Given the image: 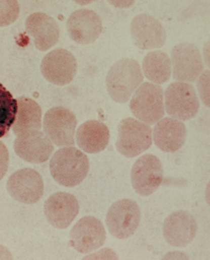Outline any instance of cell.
Masks as SVG:
<instances>
[{
    "mask_svg": "<svg viewBox=\"0 0 210 260\" xmlns=\"http://www.w3.org/2000/svg\"><path fill=\"white\" fill-rule=\"evenodd\" d=\"M79 209L77 199L72 194L64 192L51 196L44 206L47 220L59 229L68 228L78 214Z\"/></svg>",
    "mask_w": 210,
    "mask_h": 260,
    "instance_id": "16",
    "label": "cell"
},
{
    "mask_svg": "<svg viewBox=\"0 0 210 260\" xmlns=\"http://www.w3.org/2000/svg\"><path fill=\"white\" fill-rule=\"evenodd\" d=\"M209 43L206 44L203 50V56L205 64L209 67Z\"/></svg>",
    "mask_w": 210,
    "mask_h": 260,
    "instance_id": "27",
    "label": "cell"
},
{
    "mask_svg": "<svg viewBox=\"0 0 210 260\" xmlns=\"http://www.w3.org/2000/svg\"><path fill=\"white\" fill-rule=\"evenodd\" d=\"M110 139V130L107 125L96 120H88L81 124L76 135L79 148L89 154L103 151L108 146Z\"/></svg>",
    "mask_w": 210,
    "mask_h": 260,
    "instance_id": "20",
    "label": "cell"
},
{
    "mask_svg": "<svg viewBox=\"0 0 210 260\" xmlns=\"http://www.w3.org/2000/svg\"><path fill=\"white\" fill-rule=\"evenodd\" d=\"M107 233L102 222L95 217L81 218L72 229L70 243L76 251L87 253L101 247L106 241Z\"/></svg>",
    "mask_w": 210,
    "mask_h": 260,
    "instance_id": "13",
    "label": "cell"
},
{
    "mask_svg": "<svg viewBox=\"0 0 210 260\" xmlns=\"http://www.w3.org/2000/svg\"><path fill=\"white\" fill-rule=\"evenodd\" d=\"M144 80L140 63L135 59L122 58L110 69L106 85L111 98L118 103L128 102Z\"/></svg>",
    "mask_w": 210,
    "mask_h": 260,
    "instance_id": "1",
    "label": "cell"
},
{
    "mask_svg": "<svg viewBox=\"0 0 210 260\" xmlns=\"http://www.w3.org/2000/svg\"><path fill=\"white\" fill-rule=\"evenodd\" d=\"M74 56L68 50L59 48L48 53L43 58L40 69L45 78L59 86L70 83L77 72Z\"/></svg>",
    "mask_w": 210,
    "mask_h": 260,
    "instance_id": "10",
    "label": "cell"
},
{
    "mask_svg": "<svg viewBox=\"0 0 210 260\" xmlns=\"http://www.w3.org/2000/svg\"><path fill=\"white\" fill-rule=\"evenodd\" d=\"M145 76L153 83L159 85L167 82L172 73L171 58L162 51L148 53L142 62Z\"/></svg>",
    "mask_w": 210,
    "mask_h": 260,
    "instance_id": "22",
    "label": "cell"
},
{
    "mask_svg": "<svg viewBox=\"0 0 210 260\" xmlns=\"http://www.w3.org/2000/svg\"><path fill=\"white\" fill-rule=\"evenodd\" d=\"M17 109V99L0 83V138L9 133L15 120Z\"/></svg>",
    "mask_w": 210,
    "mask_h": 260,
    "instance_id": "23",
    "label": "cell"
},
{
    "mask_svg": "<svg viewBox=\"0 0 210 260\" xmlns=\"http://www.w3.org/2000/svg\"><path fill=\"white\" fill-rule=\"evenodd\" d=\"M173 78L179 82H193L204 70V63L198 48L185 42L176 45L171 53Z\"/></svg>",
    "mask_w": 210,
    "mask_h": 260,
    "instance_id": "8",
    "label": "cell"
},
{
    "mask_svg": "<svg viewBox=\"0 0 210 260\" xmlns=\"http://www.w3.org/2000/svg\"><path fill=\"white\" fill-rule=\"evenodd\" d=\"M164 98L167 113L181 121L193 118L200 108L195 89L190 83L176 81L171 83L165 91Z\"/></svg>",
    "mask_w": 210,
    "mask_h": 260,
    "instance_id": "5",
    "label": "cell"
},
{
    "mask_svg": "<svg viewBox=\"0 0 210 260\" xmlns=\"http://www.w3.org/2000/svg\"><path fill=\"white\" fill-rule=\"evenodd\" d=\"M14 143L17 155L24 161L40 164L47 161L54 150L52 142L45 133L32 131L17 136Z\"/></svg>",
    "mask_w": 210,
    "mask_h": 260,
    "instance_id": "14",
    "label": "cell"
},
{
    "mask_svg": "<svg viewBox=\"0 0 210 260\" xmlns=\"http://www.w3.org/2000/svg\"><path fill=\"white\" fill-rule=\"evenodd\" d=\"M131 35L135 46L143 50L160 48L165 44L167 38L162 23L147 14H139L134 18Z\"/></svg>",
    "mask_w": 210,
    "mask_h": 260,
    "instance_id": "11",
    "label": "cell"
},
{
    "mask_svg": "<svg viewBox=\"0 0 210 260\" xmlns=\"http://www.w3.org/2000/svg\"><path fill=\"white\" fill-rule=\"evenodd\" d=\"M77 119L68 109L57 106L49 110L44 118L45 134L59 147L74 145Z\"/></svg>",
    "mask_w": 210,
    "mask_h": 260,
    "instance_id": "6",
    "label": "cell"
},
{
    "mask_svg": "<svg viewBox=\"0 0 210 260\" xmlns=\"http://www.w3.org/2000/svg\"><path fill=\"white\" fill-rule=\"evenodd\" d=\"M163 177L161 162L153 154H146L140 157L132 170L133 188L138 194L143 197L153 193L161 185Z\"/></svg>",
    "mask_w": 210,
    "mask_h": 260,
    "instance_id": "9",
    "label": "cell"
},
{
    "mask_svg": "<svg viewBox=\"0 0 210 260\" xmlns=\"http://www.w3.org/2000/svg\"><path fill=\"white\" fill-rule=\"evenodd\" d=\"M9 150L5 144L0 141V181L7 174L9 166Z\"/></svg>",
    "mask_w": 210,
    "mask_h": 260,
    "instance_id": "26",
    "label": "cell"
},
{
    "mask_svg": "<svg viewBox=\"0 0 210 260\" xmlns=\"http://www.w3.org/2000/svg\"><path fill=\"white\" fill-rule=\"evenodd\" d=\"M197 230L196 221L189 212H174L164 220L163 234L171 245L182 247L189 244L195 237Z\"/></svg>",
    "mask_w": 210,
    "mask_h": 260,
    "instance_id": "17",
    "label": "cell"
},
{
    "mask_svg": "<svg viewBox=\"0 0 210 260\" xmlns=\"http://www.w3.org/2000/svg\"><path fill=\"white\" fill-rule=\"evenodd\" d=\"M102 22L98 14L88 9L73 12L67 22V30L75 42L88 45L94 43L102 31Z\"/></svg>",
    "mask_w": 210,
    "mask_h": 260,
    "instance_id": "15",
    "label": "cell"
},
{
    "mask_svg": "<svg viewBox=\"0 0 210 260\" xmlns=\"http://www.w3.org/2000/svg\"><path fill=\"white\" fill-rule=\"evenodd\" d=\"M152 130L139 120L128 117L123 119L118 127L117 151L127 158L136 157L150 148Z\"/></svg>",
    "mask_w": 210,
    "mask_h": 260,
    "instance_id": "3",
    "label": "cell"
},
{
    "mask_svg": "<svg viewBox=\"0 0 210 260\" xmlns=\"http://www.w3.org/2000/svg\"><path fill=\"white\" fill-rule=\"evenodd\" d=\"M139 205L134 201L123 199L117 201L110 208L106 216V223L110 233L119 239L133 235L141 221Z\"/></svg>",
    "mask_w": 210,
    "mask_h": 260,
    "instance_id": "7",
    "label": "cell"
},
{
    "mask_svg": "<svg viewBox=\"0 0 210 260\" xmlns=\"http://www.w3.org/2000/svg\"><path fill=\"white\" fill-rule=\"evenodd\" d=\"M20 12L19 3L16 0L0 1V27L7 26L15 22Z\"/></svg>",
    "mask_w": 210,
    "mask_h": 260,
    "instance_id": "24",
    "label": "cell"
},
{
    "mask_svg": "<svg viewBox=\"0 0 210 260\" xmlns=\"http://www.w3.org/2000/svg\"><path fill=\"white\" fill-rule=\"evenodd\" d=\"M90 169L86 155L74 147H65L57 151L50 163L51 175L60 185L74 187L87 177Z\"/></svg>",
    "mask_w": 210,
    "mask_h": 260,
    "instance_id": "2",
    "label": "cell"
},
{
    "mask_svg": "<svg viewBox=\"0 0 210 260\" xmlns=\"http://www.w3.org/2000/svg\"><path fill=\"white\" fill-rule=\"evenodd\" d=\"M7 189L15 200L25 204H33L42 198L44 184L39 173L32 169L25 168L11 176Z\"/></svg>",
    "mask_w": 210,
    "mask_h": 260,
    "instance_id": "12",
    "label": "cell"
},
{
    "mask_svg": "<svg viewBox=\"0 0 210 260\" xmlns=\"http://www.w3.org/2000/svg\"><path fill=\"white\" fill-rule=\"evenodd\" d=\"M26 29L34 39L35 47L40 51H48L58 42L60 29L56 22L43 13H35L28 17Z\"/></svg>",
    "mask_w": 210,
    "mask_h": 260,
    "instance_id": "19",
    "label": "cell"
},
{
    "mask_svg": "<svg viewBox=\"0 0 210 260\" xmlns=\"http://www.w3.org/2000/svg\"><path fill=\"white\" fill-rule=\"evenodd\" d=\"M196 86L202 102L209 107V70L203 71L197 79Z\"/></svg>",
    "mask_w": 210,
    "mask_h": 260,
    "instance_id": "25",
    "label": "cell"
},
{
    "mask_svg": "<svg viewBox=\"0 0 210 260\" xmlns=\"http://www.w3.org/2000/svg\"><path fill=\"white\" fill-rule=\"evenodd\" d=\"M18 109L12 129L17 136L41 128L42 110L40 105L31 98L17 99Z\"/></svg>",
    "mask_w": 210,
    "mask_h": 260,
    "instance_id": "21",
    "label": "cell"
},
{
    "mask_svg": "<svg viewBox=\"0 0 210 260\" xmlns=\"http://www.w3.org/2000/svg\"><path fill=\"white\" fill-rule=\"evenodd\" d=\"M153 137L155 145L160 150L174 153L184 145L187 128L182 121L172 117H165L156 123Z\"/></svg>",
    "mask_w": 210,
    "mask_h": 260,
    "instance_id": "18",
    "label": "cell"
},
{
    "mask_svg": "<svg viewBox=\"0 0 210 260\" xmlns=\"http://www.w3.org/2000/svg\"><path fill=\"white\" fill-rule=\"evenodd\" d=\"M130 106L139 120L148 125L157 123L165 114L162 87L148 82L142 84L133 95Z\"/></svg>",
    "mask_w": 210,
    "mask_h": 260,
    "instance_id": "4",
    "label": "cell"
}]
</instances>
